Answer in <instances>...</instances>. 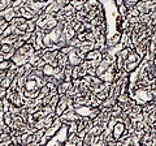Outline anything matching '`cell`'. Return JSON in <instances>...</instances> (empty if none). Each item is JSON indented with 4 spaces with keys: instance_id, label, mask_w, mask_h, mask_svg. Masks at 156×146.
<instances>
[{
    "instance_id": "6da1fadb",
    "label": "cell",
    "mask_w": 156,
    "mask_h": 146,
    "mask_svg": "<svg viewBox=\"0 0 156 146\" xmlns=\"http://www.w3.org/2000/svg\"><path fill=\"white\" fill-rule=\"evenodd\" d=\"M11 60H12L13 63H14V64L17 65V67H21V65H25L26 63H27L29 56H27V55H24V54H20L17 50H16Z\"/></svg>"
},
{
    "instance_id": "7a4b0ae2",
    "label": "cell",
    "mask_w": 156,
    "mask_h": 146,
    "mask_svg": "<svg viewBox=\"0 0 156 146\" xmlns=\"http://www.w3.org/2000/svg\"><path fill=\"white\" fill-rule=\"evenodd\" d=\"M126 129L125 127V124H124V121H117L116 124H115V128L112 129V134H113V138L117 141V140H120V137L122 136L124 133V131Z\"/></svg>"
},
{
    "instance_id": "3957f363",
    "label": "cell",
    "mask_w": 156,
    "mask_h": 146,
    "mask_svg": "<svg viewBox=\"0 0 156 146\" xmlns=\"http://www.w3.org/2000/svg\"><path fill=\"white\" fill-rule=\"evenodd\" d=\"M68 58H69V64L73 65V67H77V65H79L81 63H82L83 59H81L79 56L76 54V51H74V48L72 50L69 52V55H68Z\"/></svg>"
},
{
    "instance_id": "277c9868",
    "label": "cell",
    "mask_w": 156,
    "mask_h": 146,
    "mask_svg": "<svg viewBox=\"0 0 156 146\" xmlns=\"http://www.w3.org/2000/svg\"><path fill=\"white\" fill-rule=\"evenodd\" d=\"M74 111L77 112L78 115L81 116V118H89V114H90V111H91V107L90 106H87V104H82V106H79V107H77V108H74Z\"/></svg>"
},
{
    "instance_id": "5b68a950",
    "label": "cell",
    "mask_w": 156,
    "mask_h": 146,
    "mask_svg": "<svg viewBox=\"0 0 156 146\" xmlns=\"http://www.w3.org/2000/svg\"><path fill=\"white\" fill-rule=\"evenodd\" d=\"M100 55H102V54H100L99 50L92 48V50H90L89 52H86V56H84V59H87V60H95V59H98Z\"/></svg>"
},
{
    "instance_id": "8992f818",
    "label": "cell",
    "mask_w": 156,
    "mask_h": 146,
    "mask_svg": "<svg viewBox=\"0 0 156 146\" xmlns=\"http://www.w3.org/2000/svg\"><path fill=\"white\" fill-rule=\"evenodd\" d=\"M14 18V11H13V7L4 9V20L6 22H12V20Z\"/></svg>"
},
{
    "instance_id": "52a82bcc",
    "label": "cell",
    "mask_w": 156,
    "mask_h": 146,
    "mask_svg": "<svg viewBox=\"0 0 156 146\" xmlns=\"http://www.w3.org/2000/svg\"><path fill=\"white\" fill-rule=\"evenodd\" d=\"M141 63L142 61H133V63L125 61V67H124V69H125V71H128V72H133V71H135L139 65H141Z\"/></svg>"
},
{
    "instance_id": "ba28073f",
    "label": "cell",
    "mask_w": 156,
    "mask_h": 146,
    "mask_svg": "<svg viewBox=\"0 0 156 146\" xmlns=\"http://www.w3.org/2000/svg\"><path fill=\"white\" fill-rule=\"evenodd\" d=\"M94 136L95 134H92V133H90V132H87L86 136L83 137V146H94Z\"/></svg>"
},
{
    "instance_id": "9c48e42d",
    "label": "cell",
    "mask_w": 156,
    "mask_h": 146,
    "mask_svg": "<svg viewBox=\"0 0 156 146\" xmlns=\"http://www.w3.org/2000/svg\"><path fill=\"white\" fill-rule=\"evenodd\" d=\"M42 69H43L44 76H53L55 74V67H52L50 63H46V65Z\"/></svg>"
},
{
    "instance_id": "30bf717a",
    "label": "cell",
    "mask_w": 156,
    "mask_h": 146,
    "mask_svg": "<svg viewBox=\"0 0 156 146\" xmlns=\"http://www.w3.org/2000/svg\"><path fill=\"white\" fill-rule=\"evenodd\" d=\"M100 114H102V108L100 107H91V111L89 114V118L91 119V120H94L95 118H98Z\"/></svg>"
},
{
    "instance_id": "8fae6325",
    "label": "cell",
    "mask_w": 156,
    "mask_h": 146,
    "mask_svg": "<svg viewBox=\"0 0 156 146\" xmlns=\"http://www.w3.org/2000/svg\"><path fill=\"white\" fill-rule=\"evenodd\" d=\"M42 42H43V46H44L46 48H51L52 46L55 45V43L52 42L51 36L48 35V34H44V35H43V39H42Z\"/></svg>"
},
{
    "instance_id": "7c38bea8",
    "label": "cell",
    "mask_w": 156,
    "mask_h": 146,
    "mask_svg": "<svg viewBox=\"0 0 156 146\" xmlns=\"http://www.w3.org/2000/svg\"><path fill=\"white\" fill-rule=\"evenodd\" d=\"M66 45H68V46H70V47H73V48H76V47H79L81 41L77 38V36H73V38H72L70 41H68V42H66Z\"/></svg>"
},
{
    "instance_id": "4fadbf2b",
    "label": "cell",
    "mask_w": 156,
    "mask_h": 146,
    "mask_svg": "<svg viewBox=\"0 0 156 146\" xmlns=\"http://www.w3.org/2000/svg\"><path fill=\"white\" fill-rule=\"evenodd\" d=\"M115 64H116V67H117V71H120V69H124V67H125V60H124L121 56L117 55V58H116V60H115Z\"/></svg>"
},
{
    "instance_id": "5bb4252c",
    "label": "cell",
    "mask_w": 156,
    "mask_h": 146,
    "mask_svg": "<svg viewBox=\"0 0 156 146\" xmlns=\"http://www.w3.org/2000/svg\"><path fill=\"white\" fill-rule=\"evenodd\" d=\"M24 22H26V18L24 17V16H18V17H14V18L12 20L11 24L16 25V26H20L21 24H24Z\"/></svg>"
},
{
    "instance_id": "9a60e30c",
    "label": "cell",
    "mask_w": 156,
    "mask_h": 146,
    "mask_svg": "<svg viewBox=\"0 0 156 146\" xmlns=\"http://www.w3.org/2000/svg\"><path fill=\"white\" fill-rule=\"evenodd\" d=\"M11 84H12V80L9 78V77H5L1 80V81H0V86H1V88H4V89H8L9 86H11Z\"/></svg>"
},
{
    "instance_id": "2e32d148",
    "label": "cell",
    "mask_w": 156,
    "mask_h": 146,
    "mask_svg": "<svg viewBox=\"0 0 156 146\" xmlns=\"http://www.w3.org/2000/svg\"><path fill=\"white\" fill-rule=\"evenodd\" d=\"M117 11H118V13H120V15L125 17V16L128 15V7H126V5L122 3V4H120L118 7H117Z\"/></svg>"
},
{
    "instance_id": "e0dca14e",
    "label": "cell",
    "mask_w": 156,
    "mask_h": 146,
    "mask_svg": "<svg viewBox=\"0 0 156 146\" xmlns=\"http://www.w3.org/2000/svg\"><path fill=\"white\" fill-rule=\"evenodd\" d=\"M40 59H42V58H39V56H37V55H35V54H34V55H31V56H29V60H27V61H29V63H30V64H31V65H34V67H37V64H38V61H39V60H40Z\"/></svg>"
},
{
    "instance_id": "ac0fdd59",
    "label": "cell",
    "mask_w": 156,
    "mask_h": 146,
    "mask_svg": "<svg viewBox=\"0 0 156 146\" xmlns=\"http://www.w3.org/2000/svg\"><path fill=\"white\" fill-rule=\"evenodd\" d=\"M73 65H70L69 63H68L66 65H65V67L63 68V72H64V74L65 76H72V72H73Z\"/></svg>"
},
{
    "instance_id": "d6986e66",
    "label": "cell",
    "mask_w": 156,
    "mask_h": 146,
    "mask_svg": "<svg viewBox=\"0 0 156 146\" xmlns=\"http://www.w3.org/2000/svg\"><path fill=\"white\" fill-rule=\"evenodd\" d=\"M129 52H130V48H128V47H124L121 51H120V54H118V56H121V58L124 59V60H126L128 59V56H129Z\"/></svg>"
},
{
    "instance_id": "ffe728a7",
    "label": "cell",
    "mask_w": 156,
    "mask_h": 146,
    "mask_svg": "<svg viewBox=\"0 0 156 146\" xmlns=\"http://www.w3.org/2000/svg\"><path fill=\"white\" fill-rule=\"evenodd\" d=\"M72 50H73V47H70V46H64V47H61L60 50H58V51L61 52V54H64V55H69V52L72 51Z\"/></svg>"
},
{
    "instance_id": "44dd1931",
    "label": "cell",
    "mask_w": 156,
    "mask_h": 146,
    "mask_svg": "<svg viewBox=\"0 0 156 146\" xmlns=\"http://www.w3.org/2000/svg\"><path fill=\"white\" fill-rule=\"evenodd\" d=\"M35 141V134L34 133H29L27 138H26V145L27 146H31V144Z\"/></svg>"
},
{
    "instance_id": "7402d4cb",
    "label": "cell",
    "mask_w": 156,
    "mask_h": 146,
    "mask_svg": "<svg viewBox=\"0 0 156 146\" xmlns=\"http://www.w3.org/2000/svg\"><path fill=\"white\" fill-rule=\"evenodd\" d=\"M26 3V0H13V8H21Z\"/></svg>"
},
{
    "instance_id": "603a6c76",
    "label": "cell",
    "mask_w": 156,
    "mask_h": 146,
    "mask_svg": "<svg viewBox=\"0 0 156 146\" xmlns=\"http://www.w3.org/2000/svg\"><path fill=\"white\" fill-rule=\"evenodd\" d=\"M24 43H25V42L22 41V39H20V38H18L17 41H16L14 43H13L12 46H13V48H14V50H18L20 47H22V46H24Z\"/></svg>"
},
{
    "instance_id": "cb8c5ba5",
    "label": "cell",
    "mask_w": 156,
    "mask_h": 146,
    "mask_svg": "<svg viewBox=\"0 0 156 146\" xmlns=\"http://www.w3.org/2000/svg\"><path fill=\"white\" fill-rule=\"evenodd\" d=\"M55 1H56V4L58 5L60 9H63L66 4H69V0H55Z\"/></svg>"
},
{
    "instance_id": "d4e9b609",
    "label": "cell",
    "mask_w": 156,
    "mask_h": 146,
    "mask_svg": "<svg viewBox=\"0 0 156 146\" xmlns=\"http://www.w3.org/2000/svg\"><path fill=\"white\" fill-rule=\"evenodd\" d=\"M86 41L95 42V35H94L92 31H86Z\"/></svg>"
},
{
    "instance_id": "484cf974",
    "label": "cell",
    "mask_w": 156,
    "mask_h": 146,
    "mask_svg": "<svg viewBox=\"0 0 156 146\" xmlns=\"http://www.w3.org/2000/svg\"><path fill=\"white\" fill-rule=\"evenodd\" d=\"M87 3H89L92 8H96V7H99L100 4H102V1H100V0H87Z\"/></svg>"
},
{
    "instance_id": "4316f807",
    "label": "cell",
    "mask_w": 156,
    "mask_h": 146,
    "mask_svg": "<svg viewBox=\"0 0 156 146\" xmlns=\"http://www.w3.org/2000/svg\"><path fill=\"white\" fill-rule=\"evenodd\" d=\"M25 68L24 65H21V67H17V77H22V76H25Z\"/></svg>"
},
{
    "instance_id": "83f0119b",
    "label": "cell",
    "mask_w": 156,
    "mask_h": 146,
    "mask_svg": "<svg viewBox=\"0 0 156 146\" xmlns=\"http://www.w3.org/2000/svg\"><path fill=\"white\" fill-rule=\"evenodd\" d=\"M76 36H77L78 39H79L81 42H82V41H84V39H86V31H82V33H77V34H76Z\"/></svg>"
},
{
    "instance_id": "f1b7e54d",
    "label": "cell",
    "mask_w": 156,
    "mask_h": 146,
    "mask_svg": "<svg viewBox=\"0 0 156 146\" xmlns=\"http://www.w3.org/2000/svg\"><path fill=\"white\" fill-rule=\"evenodd\" d=\"M87 74L89 76H96V68L90 67L89 69H87Z\"/></svg>"
},
{
    "instance_id": "f546056e",
    "label": "cell",
    "mask_w": 156,
    "mask_h": 146,
    "mask_svg": "<svg viewBox=\"0 0 156 146\" xmlns=\"http://www.w3.org/2000/svg\"><path fill=\"white\" fill-rule=\"evenodd\" d=\"M1 3L6 7V8H9V7L13 5V0H1Z\"/></svg>"
},
{
    "instance_id": "4dcf8cb0",
    "label": "cell",
    "mask_w": 156,
    "mask_h": 146,
    "mask_svg": "<svg viewBox=\"0 0 156 146\" xmlns=\"http://www.w3.org/2000/svg\"><path fill=\"white\" fill-rule=\"evenodd\" d=\"M6 8V7L4 5V4H3V3L1 1H0V11H4V9Z\"/></svg>"
},
{
    "instance_id": "1f68e13d",
    "label": "cell",
    "mask_w": 156,
    "mask_h": 146,
    "mask_svg": "<svg viewBox=\"0 0 156 146\" xmlns=\"http://www.w3.org/2000/svg\"><path fill=\"white\" fill-rule=\"evenodd\" d=\"M3 60H5V58H4V54H0V61H3Z\"/></svg>"
}]
</instances>
